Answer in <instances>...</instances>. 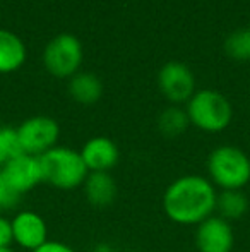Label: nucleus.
I'll return each instance as SVG.
<instances>
[{
    "label": "nucleus",
    "mask_w": 250,
    "mask_h": 252,
    "mask_svg": "<svg viewBox=\"0 0 250 252\" xmlns=\"http://www.w3.org/2000/svg\"><path fill=\"white\" fill-rule=\"evenodd\" d=\"M218 189L204 175H182L165 189L161 206L170 221L197 226L216 213Z\"/></svg>",
    "instance_id": "nucleus-1"
},
{
    "label": "nucleus",
    "mask_w": 250,
    "mask_h": 252,
    "mask_svg": "<svg viewBox=\"0 0 250 252\" xmlns=\"http://www.w3.org/2000/svg\"><path fill=\"white\" fill-rule=\"evenodd\" d=\"M207 179L220 190H244L250 184V156L233 144H221L207 156Z\"/></svg>",
    "instance_id": "nucleus-2"
},
{
    "label": "nucleus",
    "mask_w": 250,
    "mask_h": 252,
    "mask_svg": "<svg viewBox=\"0 0 250 252\" xmlns=\"http://www.w3.org/2000/svg\"><path fill=\"white\" fill-rule=\"evenodd\" d=\"M43 184L58 190L79 189L86 182L87 172L79 151L67 146H55L40 156Z\"/></svg>",
    "instance_id": "nucleus-3"
},
{
    "label": "nucleus",
    "mask_w": 250,
    "mask_h": 252,
    "mask_svg": "<svg viewBox=\"0 0 250 252\" xmlns=\"http://www.w3.org/2000/svg\"><path fill=\"white\" fill-rule=\"evenodd\" d=\"M189 122L202 132H223L233 120V106L216 90H199L185 103Z\"/></svg>",
    "instance_id": "nucleus-4"
},
{
    "label": "nucleus",
    "mask_w": 250,
    "mask_h": 252,
    "mask_svg": "<svg viewBox=\"0 0 250 252\" xmlns=\"http://www.w3.org/2000/svg\"><path fill=\"white\" fill-rule=\"evenodd\" d=\"M84 60L81 40L72 33H60L47 43L43 50V65L54 77L70 79L79 72Z\"/></svg>",
    "instance_id": "nucleus-5"
},
{
    "label": "nucleus",
    "mask_w": 250,
    "mask_h": 252,
    "mask_svg": "<svg viewBox=\"0 0 250 252\" xmlns=\"http://www.w3.org/2000/svg\"><path fill=\"white\" fill-rule=\"evenodd\" d=\"M17 136L21 141V148L26 155L40 158L47 151L58 146L60 126L54 117L33 115L17 127Z\"/></svg>",
    "instance_id": "nucleus-6"
},
{
    "label": "nucleus",
    "mask_w": 250,
    "mask_h": 252,
    "mask_svg": "<svg viewBox=\"0 0 250 252\" xmlns=\"http://www.w3.org/2000/svg\"><path fill=\"white\" fill-rule=\"evenodd\" d=\"M158 88L161 94L173 105L187 103L195 93V76L184 62L171 60L158 72Z\"/></svg>",
    "instance_id": "nucleus-7"
},
{
    "label": "nucleus",
    "mask_w": 250,
    "mask_h": 252,
    "mask_svg": "<svg viewBox=\"0 0 250 252\" xmlns=\"http://www.w3.org/2000/svg\"><path fill=\"white\" fill-rule=\"evenodd\" d=\"M0 172L10 184V187L21 196L31 192L43 184V170H41L40 158L26 155V153L0 166Z\"/></svg>",
    "instance_id": "nucleus-8"
},
{
    "label": "nucleus",
    "mask_w": 250,
    "mask_h": 252,
    "mask_svg": "<svg viewBox=\"0 0 250 252\" xmlns=\"http://www.w3.org/2000/svg\"><path fill=\"white\" fill-rule=\"evenodd\" d=\"M194 240L199 252H231L235 247V230L230 221L213 215L195 226Z\"/></svg>",
    "instance_id": "nucleus-9"
},
{
    "label": "nucleus",
    "mask_w": 250,
    "mask_h": 252,
    "mask_svg": "<svg viewBox=\"0 0 250 252\" xmlns=\"http://www.w3.org/2000/svg\"><path fill=\"white\" fill-rule=\"evenodd\" d=\"M10 221H12L14 244L19 249L33 252L50 240L48 239L47 221L40 213L23 209V211L16 213V216Z\"/></svg>",
    "instance_id": "nucleus-10"
},
{
    "label": "nucleus",
    "mask_w": 250,
    "mask_h": 252,
    "mask_svg": "<svg viewBox=\"0 0 250 252\" xmlns=\"http://www.w3.org/2000/svg\"><path fill=\"white\" fill-rule=\"evenodd\" d=\"M79 153L89 173H110L120 161V150L117 143L107 136H94L87 139Z\"/></svg>",
    "instance_id": "nucleus-11"
},
{
    "label": "nucleus",
    "mask_w": 250,
    "mask_h": 252,
    "mask_svg": "<svg viewBox=\"0 0 250 252\" xmlns=\"http://www.w3.org/2000/svg\"><path fill=\"white\" fill-rule=\"evenodd\" d=\"M84 196L87 202L94 208H108L115 202L118 196V187L111 173L98 172L89 173L83 186Z\"/></svg>",
    "instance_id": "nucleus-12"
},
{
    "label": "nucleus",
    "mask_w": 250,
    "mask_h": 252,
    "mask_svg": "<svg viewBox=\"0 0 250 252\" xmlns=\"http://www.w3.org/2000/svg\"><path fill=\"white\" fill-rule=\"evenodd\" d=\"M67 91L70 98L79 105H94L103 96V83L96 74L79 70L69 79Z\"/></svg>",
    "instance_id": "nucleus-13"
},
{
    "label": "nucleus",
    "mask_w": 250,
    "mask_h": 252,
    "mask_svg": "<svg viewBox=\"0 0 250 252\" xmlns=\"http://www.w3.org/2000/svg\"><path fill=\"white\" fill-rule=\"evenodd\" d=\"M26 62V45L19 34L0 30V74L19 70Z\"/></svg>",
    "instance_id": "nucleus-14"
},
{
    "label": "nucleus",
    "mask_w": 250,
    "mask_h": 252,
    "mask_svg": "<svg viewBox=\"0 0 250 252\" xmlns=\"http://www.w3.org/2000/svg\"><path fill=\"white\" fill-rule=\"evenodd\" d=\"M216 211L218 216L230 223L240 220L249 211V197L244 190H221L218 192Z\"/></svg>",
    "instance_id": "nucleus-15"
},
{
    "label": "nucleus",
    "mask_w": 250,
    "mask_h": 252,
    "mask_svg": "<svg viewBox=\"0 0 250 252\" xmlns=\"http://www.w3.org/2000/svg\"><path fill=\"white\" fill-rule=\"evenodd\" d=\"M190 126L189 117L185 108H180L178 105L168 106L158 117V129L165 137H178L187 130Z\"/></svg>",
    "instance_id": "nucleus-16"
},
{
    "label": "nucleus",
    "mask_w": 250,
    "mask_h": 252,
    "mask_svg": "<svg viewBox=\"0 0 250 252\" xmlns=\"http://www.w3.org/2000/svg\"><path fill=\"white\" fill-rule=\"evenodd\" d=\"M23 148H21V141L17 136V127L2 126L0 129V166L9 163L10 159L17 158L23 155Z\"/></svg>",
    "instance_id": "nucleus-17"
},
{
    "label": "nucleus",
    "mask_w": 250,
    "mask_h": 252,
    "mask_svg": "<svg viewBox=\"0 0 250 252\" xmlns=\"http://www.w3.org/2000/svg\"><path fill=\"white\" fill-rule=\"evenodd\" d=\"M224 52L237 60L250 59V30L233 31L224 41Z\"/></svg>",
    "instance_id": "nucleus-18"
},
{
    "label": "nucleus",
    "mask_w": 250,
    "mask_h": 252,
    "mask_svg": "<svg viewBox=\"0 0 250 252\" xmlns=\"http://www.w3.org/2000/svg\"><path fill=\"white\" fill-rule=\"evenodd\" d=\"M21 194L10 187V184L5 180V177L0 172V213L12 211L19 206L21 202Z\"/></svg>",
    "instance_id": "nucleus-19"
},
{
    "label": "nucleus",
    "mask_w": 250,
    "mask_h": 252,
    "mask_svg": "<svg viewBox=\"0 0 250 252\" xmlns=\"http://www.w3.org/2000/svg\"><path fill=\"white\" fill-rule=\"evenodd\" d=\"M12 221L7 216L0 215V247H12Z\"/></svg>",
    "instance_id": "nucleus-20"
},
{
    "label": "nucleus",
    "mask_w": 250,
    "mask_h": 252,
    "mask_svg": "<svg viewBox=\"0 0 250 252\" xmlns=\"http://www.w3.org/2000/svg\"><path fill=\"white\" fill-rule=\"evenodd\" d=\"M33 252H76L69 244L65 242H60V240H48L45 242L41 247H38L36 251Z\"/></svg>",
    "instance_id": "nucleus-21"
},
{
    "label": "nucleus",
    "mask_w": 250,
    "mask_h": 252,
    "mask_svg": "<svg viewBox=\"0 0 250 252\" xmlns=\"http://www.w3.org/2000/svg\"><path fill=\"white\" fill-rule=\"evenodd\" d=\"M93 252H115V249L110 246V244H107V242H101V244H98V246H94Z\"/></svg>",
    "instance_id": "nucleus-22"
},
{
    "label": "nucleus",
    "mask_w": 250,
    "mask_h": 252,
    "mask_svg": "<svg viewBox=\"0 0 250 252\" xmlns=\"http://www.w3.org/2000/svg\"><path fill=\"white\" fill-rule=\"evenodd\" d=\"M0 252H17V251L12 249V247H0Z\"/></svg>",
    "instance_id": "nucleus-23"
},
{
    "label": "nucleus",
    "mask_w": 250,
    "mask_h": 252,
    "mask_svg": "<svg viewBox=\"0 0 250 252\" xmlns=\"http://www.w3.org/2000/svg\"><path fill=\"white\" fill-rule=\"evenodd\" d=\"M249 91H250V77H249Z\"/></svg>",
    "instance_id": "nucleus-24"
},
{
    "label": "nucleus",
    "mask_w": 250,
    "mask_h": 252,
    "mask_svg": "<svg viewBox=\"0 0 250 252\" xmlns=\"http://www.w3.org/2000/svg\"><path fill=\"white\" fill-rule=\"evenodd\" d=\"M0 129H2V126H0Z\"/></svg>",
    "instance_id": "nucleus-25"
},
{
    "label": "nucleus",
    "mask_w": 250,
    "mask_h": 252,
    "mask_svg": "<svg viewBox=\"0 0 250 252\" xmlns=\"http://www.w3.org/2000/svg\"><path fill=\"white\" fill-rule=\"evenodd\" d=\"M129 252H132V251H129Z\"/></svg>",
    "instance_id": "nucleus-26"
}]
</instances>
